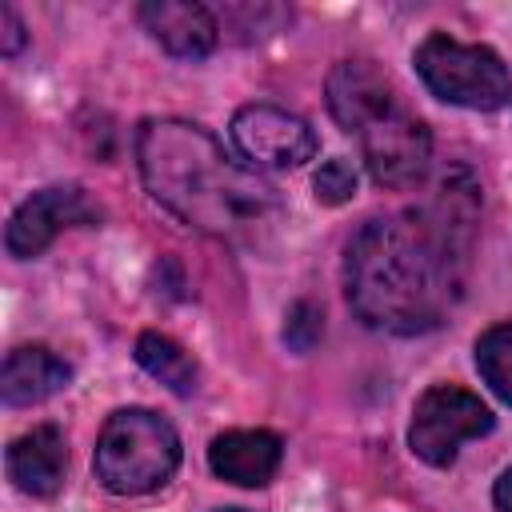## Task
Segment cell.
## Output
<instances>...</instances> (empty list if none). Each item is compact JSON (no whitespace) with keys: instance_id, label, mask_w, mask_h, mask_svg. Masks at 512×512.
Wrapping results in <instances>:
<instances>
[{"instance_id":"16","label":"cell","mask_w":512,"mask_h":512,"mask_svg":"<svg viewBox=\"0 0 512 512\" xmlns=\"http://www.w3.org/2000/svg\"><path fill=\"white\" fill-rule=\"evenodd\" d=\"M320 332H324V316H320V308H316V304H308V300L292 304L288 324H284V340H288V348L308 352V348L320 340Z\"/></svg>"},{"instance_id":"10","label":"cell","mask_w":512,"mask_h":512,"mask_svg":"<svg viewBox=\"0 0 512 512\" xmlns=\"http://www.w3.org/2000/svg\"><path fill=\"white\" fill-rule=\"evenodd\" d=\"M4 468L8 480L24 492V496H40L52 500L64 488L68 476V440L56 424H36L24 436H16L4 452Z\"/></svg>"},{"instance_id":"17","label":"cell","mask_w":512,"mask_h":512,"mask_svg":"<svg viewBox=\"0 0 512 512\" xmlns=\"http://www.w3.org/2000/svg\"><path fill=\"white\" fill-rule=\"evenodd\" d=\"M0 28H4V32H0V52H4V56H16L28 36H24V24H20V16H16L12 4L0 8Z\"/></svg>"},{"instance_id":"15","label":"cell","mask_w":512,"mask_h":512,"mask_svg":"<svg viewBox=\"0 0 512 512\" xmlns=\"http://www.w3.org/2000/svg\"><path fill=\"white\" fill-rule=\"evenodd\" d=\"M312 192H316V200L328 204V208L348 204V200L356 196V168H352L344 156L324 160V164L312 172Z\"/></svg>"},{"instance_id":"12","label":"cell","mask_w":512,"mask_h":512,"mask_svg":"<svg viewBox=\"0 0 512 512\" xmlns=\"http://www.w3.org/2000/svg\"><path fill=\"white\" fill-rule=\"evenodd\" d=\"M72 384V364L56 356L48 344H20L4 356L0 368V396L8 408L40 404Z\"/></svg>"},{"instance_id":"18","label":"cell","mask_w":512,"mask_h":512,"mask_svg":"<svg viewBox=\"0 0 512 512\" xmlns=\"http://www.w3.org/2000/svg\"><path fill=\"white\" fill-rule=\"evenodd\" d=\"M492 504H496V512H512V468H504V472L496 476V484H492Z\"/></svg>"},{"instance_id":"14","label":"cell","mask_w":512,"mask_h":512,"mask_svg":"<svg viewBox=\"0 0 512 512\" xmlns=\"http://www.w3.org/2000/svg\"><path fill=\"white\" fill-rule=\"evenodd\" d=\"M476 372L512 408V320H500L476 336Z\"/></svg>"},{"instance_id":"9","label":"cell","mask_w":512,"mask_h":512,"mask_svg":"<svg viewBox=\"0 0 512 512\" xmlns=\"http://www.w3.org/2000/svg\"><path fill=\"white\" fill-rule=\"evenodd\" d=\"M144 32L176 60H204L220 44V16L192 0H144L136 8Z\"/></svg>"},{"instance_id":"4","label":"cell","mask_w":512,"mask_h":512,"mask_svg":"<svg viewBox=\"0 0 512 512\" xmlns=\"http://www.w3.org/2000/svg\"><path fill=\"white\" fill-rule=\"evenodd\" d=\"M180 432L152 408H116L92 452L96 480L116 496H144L164 488L180 468Z\"/></svg>"},{"instance_id":"6","label":"cell","mask_w":512,"mask_h":512,"mask_svg":"<svg viewBox=\"0 0 512 512\" xmlns=\"http://www.w3.org/2000/svg\"><path fill=\"white\" fill-rule=\"evenodd\" d=\"M492 428H496V416L476 392H468L460 384H432L412 404L408 448L416 460H424L432 468H448V464H456L460 444L480 440Z\"/></svg>"},{"instance_id":"2","label":"cell","mask_w":512,"mask_h":512,"mask_svg":"<svg viewBox=\"0 0 512 512\" xmlns=\"http://www.w3.org/2000/svg\"><path fill=\"white\" fill-rule=\"evenodd\" d=\"M136 164L148 196L204 236L252 244L280 220L276 188L192 120H144L136 128Z\"/></svg>"},{"instance_id":"19","label":"cell","mask_w":512,"mask_h":512,"mask_svg":"<svg viewBox=\"0 0 512 512\" xmlns=\"http://www.w3.org/2000/svg\"><path fill=\"white\" fill-rule=\"evenodd\" d=\"M216 512H248V508H216Z\"/></svg>"},{"instance_id":"3","label":"cell","mask_w":512,"mask_h":512,"mask_svg":"<svg viewBox=\"0 0 512 512\" xmlns=\"http://www.w3.org/2000/svg\"><path fill=\"white\" fill-rule=\"evenodd\" d=\"M324 100L332 120L356 136L368 176L380 188L404 192L416 188L432 168V132L428 124L404 104L400 88L376 60L348 56L332 64Z\"/></svg>"},{"instance_id":"13","label":"cell","mask_w":512,"mask_h":512,"mask_svg":"<svg viewBox=\"0 0 512 512\" xmlns=\"http://www.w3.org/2000/svg\"><path fill=\"white\" fill-rule=\"evenodd\" d=\"M136 364L176 396H192L200 384V364L192 360V352L164 332H140L136 336Z\"/></svg>"},{"instance_id":"11","label":"cell","mask_w":512,"mask_h":512,"mask_svg":"<svg viewBox=\"0 0 512 512\" xmlns=\"http://www.w3.org/2000/svg\"><path fill=\"white\" fill-rule=\"evenodd\" d=\"M284 460V440L268 428H232L208 444V468L236 488H264Z\"/></svg>"},{"instance_id":"7","label":"cell","mask_w":512,"mask_h":512,"mask_svg":"<svg viewBox=\"0 0 512 512\" xmlns=\"http://www.w3.org/2000/svg\"><path fill=\"white\" fill-rule=\"evenodd\" d=\"M228 132H232V144L244 156V164H252L256 172L260 168H276V172L300 168L320 148V140L304 116H296L280 104H264V100L236 108Z\"/></svg>"},{"instance_id":"8","label":"cell","mask_w":512,"mask_h":512,"mask_svg":"<svg viewBox=\"0 0 512 512\" xmlns=\"http://www.w3.org/2000/svg\"><path fill=\"white\" fill-rule=\"evenodd\" d=\"M92 224H100V208L88 200V192L80 184H48V188L32 192L12 212L8 228H4V248L16 260H32L60 232H68V228H92Z\"/></svg>"},{"instance_id":"5","label":"cell","mask_w":512,"mask_h":512,"mask_svg":"<svg viewBox=\"0 0 512 512\" xmlns=\"http://www.w3.org/2000/svg\"><path fill=\"white\" fill-rule=\"evenodd\" d=\"M424 88L468 112H500L512 104V72L488 44H464L448 32H428L412 52Z\"/></svg>"},{"instance_id":"1","label":"cell","mask_w":512,"mask_h":512,"mask_svg":"<svg viewBox=\"0 0 512 512\" xmlns=\"http://www.w3.org/2000/svg\"><path fill=\"white\" fill-rule=\"evenodd\" d=\"M480 188L464 168L436 180L412 212L368 216L344 244V296L360 324L392 336L440 328L464 292Z\"/></svg>"}]
</instances>
